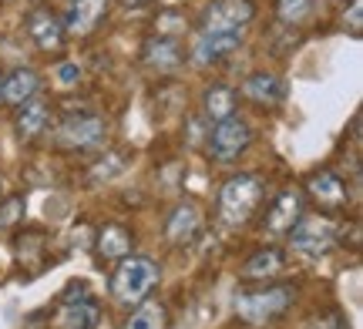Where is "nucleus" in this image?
I'll return each mask as SVG.
<instances>
[{
  "instance_id": "nucleus-12",
  "label": "nucleus",
  "mask_w": 363,
  "mask_h": 329,
  "mask_svg": "<svg viewBox=\"0 0 363 329\" xmlns=\"http://www.w3.org/2000/svg\"><path fill=\"white\" fill-rule=\"evenodd\" d=\"M202 209L195 205L192 198H182L175 202L169 212V219H165V238H169L172 246H192L195 238L202 236Z\"/></svg>"
},
{
  "instance_id": "nucleus-26",
  "label": "nucleus",
  "mask_w": 363,
  "mask_h": 329,
  "mask_svg": "<svg viewBox=\"0 0 363 329\" xmlns=\"http://www.w3.org/2000/svg\"><path fill=\"white\" fill-rule=\"evenodd\" d=\"M189 27V21L182 17V13L169 11V13H158V21H155V37H175L179 40V34Z\"/></svg>"
},
{
  "instance_id": "nucleus-2",
  "label": "nucleus",
  "mask_w": 363,
  "mask_h": 329,
  "mask_svg": "<svg viewBox=\"0 0 363 329\" xmlns=\"http://www.w3.org/2000/svg\"><path fill=\"white\" fill-rule=\"evenodd\" d=\"M266 202V182L259 175H249L239 171L233 178H225L219 185V195H216V215L225 229H242V225L259 212V205Z\"/></svg>"
},
{
  "instance_id": "nucleus-32",
  "label": "nucleus",
  "mask_w": 363,
  "mask_h": 329,
  "mask_svg": "<svg viewBox=\"0 0 363 329\" xmlns=\"http://www.w3.org/2000/svg\"><path fill=\"white\" fill-rule=\"evenodd\" d=\"M0 81H4V71H0Z\"/></svg>"
},
{
  "instance_id": "nucleus-16",
  "label": "nucleus",
  "mask_w": 363,
  "mask_h": 329,
  "mask_svg": "<svg viewBox=\"0 0 363 329\" xmlns=\"http://www.w3.org/2000/svg\"><path fill=\"white\" fill-rule=\"evenodd\" d=\"M303 192L299 188H283L279 195L269 202V209H266V219H262V229L269 232V236H286L293 225H296V219L303 215Z\"/></svg>"
},
{
  "instance_id": "nucleus-10",
  "label": "nucleus",
  "mask_w": 363,
  "mask_h": 329,
  "mask_svg": "<svg viewBox=\"0 0 363 329\" xmlns=\"http://www.w3.org/2000/svg\"><path fill=\"white\" fill-rule=\"evenodd\" d=\"M142 64L158 74V78H165V74H179L182 67L189 64V51L182 47V40L175 37H152L142 44Z\"/></svg>"
},
{
  "instance_id": "nucleus-6",
  "label": "nucleus",
  "mask_w": 363,
  "mask_h": 329,
  "mask_svg": "<svg viewBox=\"0 0 363 329\" xmlns=\"http://www.w3.org/2000/svg\"><path fill=\"white\" fill-rule=\"evenodd\" d=\"M249 145H252V125L246 118L233 115V118L219 121V125H208L206 148H208V155H212V161L233 165V161H239L246 155Z\"/></svg>"
},
{
  "instance_id": "nucleus-21",
  "label": "nucleus",
  "mask_w": 363,
  "mask_h": 329,
  "mask_svg": "<svg viewBox=\"0 0 363 329\" xmlns=\"http://www.w3.org/2000/svg\"><path fill=\"white\" fill-rule=\"evenodd\" d=\"M98 259L101 262H121L125 255H131V229L121 222H104L98 229Z\"/></svg>"
},
{
  "instance_id": "nucleus-23",
  "label": "nucleus",
  "mask_w": 363,
  "mask_h": 329,
  "mask_svg": "<svg viewBox=\"0 0 363 329\" xmlns=\"http://www.w3.org/2000/svg\"><path fill=\"white\" fill-rule=\"evenodd\" d=\"M276 13H279V21H283L286 27H299L316 13V0H279V4H276Z\"/></svg>"
},
{
  "instance_id": "nucleus-28",
  "label": "nucleus",
  "mask_w": 363,
  "mask_h": 329,
  "mask_svg": "<svg viewBox=\"0 0 363 329\" xmlns=\"http://www.w3.org/2000/svg\"><path fill=\"white\" fill-rule=\"evenodd\" d=\"M54 81L61 84V88H78L81 81V67L74 61H61V64L54 67Z\"/></svg>"
},
{
  "instance_id": "nucleus-15",
  "label": "nucleus",
  "mask_w": 363,
  "mask_h": 329,
  "mask_svg": "<svg viewBox=\"0 0 363 329\" xmlns=\"http://www.w3.org/2000/svg\"><path fill=\"white\" fill-rule=\"evenodd\" d=\"M27 37L38 44V51L44 54H57L65 47V24H61V17L51 11V7H34V11L27 13Z\"/></svg>"
},
{
  "instance_id": "nucleus-27",
  "label": "nucleus",
  "mask_w": 363,
  "mask_h": 329,
  "mask_svg": "<svg viewBox=\"0 0 363 329\" xmlns=\"http://www.w3.org/2000/svg\"><path fill=\"white\" fill-rule=\"evenodd\" d=\"M340 24H343V30H350L353 37H360V30H363V4L360 0H350V7H343Z\"/></svg>"
},
{
  "instance_id": "nucleus-19",
  "label": "nucleus",
  "mask_w": 363,
  "mask_h": 329,
  "mask_svg": "<svg viewBox=\"0 0 363 329\" xmlns=\"http://www.w3.org/2000/svg\"><path fill=\"white\" fill-rule=\"evenodd\" d=\"M286 269V252L276 249V246H262L249 255L246 262L239 265V279L246 282H269Z\"/></svg>"
},
{
  "instance_id": "nucleus-9",
  "label": "nucleus",
  "mask_w": 363,
  "mask_h": 329,
  "mask_svg": "<svg viewBox=\"0 0 363 329\" xmlns=\"http://www.w3.org/2000/svg\"><path fill=\"white\" fill-rule=\"evenodd\" d=\"M101 323V303L94 299V292H81V299H71V296H61L57 306H54L51 326L54 329H94Z\"/></svg>"
},
{
  "instance_id": "nucleus-30",
  "label": "nucleus",
  "mask_w": 363,
  "mask_h": 329,
  "mask_svg": "<svg viewBox=\"0 0 363 329\" xmlns=\"http://www.w3.org/2000/svg\"><path fill=\"white\" fill-rule=\"evenodd\" d=\"M128 11H145V7H152V4H158V0H121Z\"/></svg>"
},
{
  "instance_id": "nucleus-4",
  "label": "nucleus",
  "mask_w": 363,
  "mask_h": 329,
  "mask_svg": "<svg viewBox=\"0 0 363 329\" xmlns=\"http://www.w3.org/2000/svg\"><path fill=\"white\" fill-rule=\"evenodd\" d=\"M340 232H343V225L337 222V215H330V212L306 215L303 212L286 236H289V249L296 255H303V259H323V255H330L337 249Z\"/></svg>"
},
{
  "instance_id": "nucleus-11",
  "label": "nucleus",
  "mask_w": 363,
  "mask_h": 329,
  "mask_svg": "<svg viewBox=\"0 0 363 329\" xmlns=\"http://www.w3.org/2000/svg\"><path fill=\"white\" fill-rule=\"evenodd\" d=\"M306 195L323 212H340L350 205V185L343 182V175H337L333 168H320L306 178Z\"/></svg>"
},
{
  "instance_id": "nucleus-22",
  "label": "nucleus",
  "mask_w": 363,
  "mask_h": 329,
  "mask_svg": "<svg viewBox=\"0 0 363 329\" xmlns=\"http://www.w3.org/2000/svg\"><path fill=\"white\" fill-rule=\"evenodd\" d=\"M125 329H169V309L162 299H142L125 319Z\"/></svg>"
},
{
  "instance_id": "nucleus-5",
  "label": "nucleus",
  "mask_w": 363,
  "mask_h": 329,
  "mask_svg": "<svg viewBox=\"0 0 363 329\" xmlns=\"http://www.w3.org/2000/svg\"><path fill=\"white\" fill-rule=\"evenodd\" d=\"M54 138L65 151H94L108 142V118L91 108H71L61 115Z\"/></svg>"
},
{
  "instance_id": "nucleus-7",
  "label": "nucleus",
  "mask_w": 363,
  "mask_h": 329,
  "mask_svg": "<svg viewBox=\"0 0 363 329\" xmlns=\"http://www.w3.org/2000/svg\"><path fill=\"white\" fill-rule=\"evenodd\" d=\"M252 21H256V4L252 0H212V4H206L195 30H208V34L246 30Z\"/></svg>"
},
{
  "instance_id": "nucleus-24",
  "label": "nucleus",
  "mask_w": 363,
  "mask_h": 329,
  "mask_svg": "<svg viewBox=\"0 0 363 329\" xmlns=\"http://www.w3.org/2000/svg\"><path fill=\"white\" fill-rule=\"evenodd\" d=\"M125 168H128V155H125V151H108L104 158L94 161L91 178H94V182H111V178H115V175H121Z\"/></svg>"
},
{
  "instance_id": "nucleus-3",
  "label": "nucleus",
  "mask_w": 363,
  "mask_h": 329,
  "mask_svg": "<svg viewBox=\"0 0 363 329\" xmlns=\"http://www.w3.org/2000/svg\"><path fill=\"white\" fill-rule=\"evenodd\" d=\"M162 279V265L148 255H125L115 265V272L108 279V292L118 306H138L142 299L152 296V289Z\"/></svg>"
},
{
  "instance_id": "nucleus-29",
  "label": "nucleus",
  "mask_w": 363,
  "mask_h": 329,
  "mask_svg": "<svg viewBox=\"0 0 363 329\" xmlns=\"http://www.w3.org/2000/svg\"><path fill=\"white\" fill-rule=\"evenodd\" d=\"M306 329H350V323H347V316H343V313L330 309V313H320V316L313 319Z\"/></svg>"
},
{
  "instance_id": "nucleus-13",
  "label": "nucleus",
  "mask_w": 363,
  "mask_h": 329,
  "mask_svg": "<svg viewBox=\"0 0 363 329\" xmlns=\"http://www.w3.org/2000/svg\"><path fill=\"white\" fill-rule=\"evenodd\" d=\"M111 11V0H67L65 13V34L71 37H91L98 27L104 24V17Z\"/></svg>"
},
{
  "instance_id": "nucleus-18",
  "label": "nucleus",
  "mask_w": 363,
  "mask_h": 329,
  "mask_svg": "<svg viewBox=\"0 0 363 329\" xmlns=\"http://www.w3.org/2000/svg\"><path fill=\"white\" fill-rule=\"evenodd\" d=\"M242 98L252 101V105L259 108H276L279 101L286 98V84L279 74H272V71H252L246 81H242Z\"/></svg>"
},
{
  "instance_id": "nucleus-25",
  "label": "nucleus",
  "mask_w": 363,
  "mask_h": 329,
  "mask_svg": "<svg viewBox=\"0 0 363 329\" xmlns=\"http://www.w3.org/2000/svg\"><path fill=\"white\" fill-rule=\"evenodd\" d=\"M24 212H27L24 195H0V232L24 222Z\"/></svg>"
},
{
  "instance_id": "nucleus-17",
  "label": "nucleus",
  "mask_w": 363,
  "mask_h": 329,
  "mask_svg": "<svg viewBox=\"0 0 363 329\" xmlns=\"http://www.w3.org/2000/svg\"><path fill=\"white\" fill-rule=\"evenodd\" d=\"M40 94V74L34 71V67H13L11 74H4V81H0V101L11 108H21L27 105V101H34Z\"/></svg>"
},
{
  "instance_id": "nucleus-8",
  "label": "nucleus",
  "mask_w": 363,
  "mask_h": 329,
  "mask_svg": "<svg viewBox=\"0 0 363 329\" xmlns=\"http://www.w3.org/2000/svg\"><path fill=\"white\" fill-rule=\"evenodd\" d=\"M246 40V30H225V34H208V30H195L189 57L195 67H216L225 57H233Z\"/></svg>"
},
{
  "instance_id": "nucleus-14",
  "label": "nucleus",
  "mask_w": 363,
  "mask_h": 329,
  "mask_svg": "<svg viewBox=\"0 0 363 329\" xmlns=\"http://www.w3.org/2000/svg\"><path fill=\"white\" fill-rule=\"evenodd\" d=\"M51 121H54L51 101L34 98V101H27V105L17 108V115H13V134H17V142H21V145H34L38 138L48 134Z\"/></svg>"
},
{
  "instance_id": "nucleus-1",
  "label": "nucleus",
  "mask_w": 363,
  "mask_h": 329,
  "mask_svg": "<svg viewBox=\"0 0 363 329\" xmlns=\"http://www.w3.org/2000/svg\"><path fill=\"white\" fill-rule=\"evenodd\" d=\"M296 306V286L293 282H252L235 292L233 309L249 326H269L283 319Z\"/></svg>"
},
{
  "instance_id": "nucleus-31",
  "label": "nucleus",
  "mask_w": 363,
  "mask_h": 329,
  "mask_svg": "<svg viewBox=\"0 0 363 329\" xmlns=\"http://www.w3.org/2000/svg\"><path fill=\"white\" fill-rule=\"evenodd\" d=\"M7 4H17V0H7Z\"/></svg>"
},
{
  "instance_id": "nucleus-20",
  "label": "nucleus",
  "mask_w": 363,
  "mask_h": 329,
  "mask_svg": "<svg viewBox=\"0 0 363 329\" xmlns=\"http://www.w3.org/2000/svg\"><path fill=\"white\" fill-rule=\"evenodd\" d=\"M235 108H239V91H235L233 84H208L206 91H202V121L206 125H219V121L233 118Z\"/></svg>"
}]
</instances>
